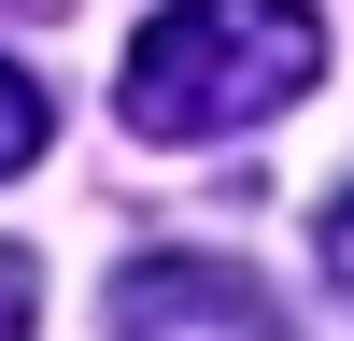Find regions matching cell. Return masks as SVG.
Listing matches in <instances>:
<instances>
[{"instance_id": "6da1fadb", "label": "cell", "mask_w": 354, "mask_h": 341, "mask_svg": "<svg viewBox=\"0 0 354 341\" xmlns=\"http://www.w3.org/2000/svg\"><path fill=\"white\" fill-rule=\"evenodd\" d=\"M326 85V15L312 0H156L113 71V114L128 142H227L270 128Z\"/></svg>"}, {"instance_id": "7a4b0ae2", "label": "cell", "mask_w": 354, "mask_h": 341, "mask_svg": "<svg viewBox=\"0 0 354 341\" xmlns=\"http://www.w3.org/2000/svg\"><path fill=\"white\" fill-rule=\"evenodd\" d=\"M113 341H283V299L241 270V256H128V284H113Z\"/></svg>"}, {"instance_id": "3957f363", "label": "cell", "mask_w": 354, "mask_h": 341, "mask_svg": "<svg viewBox=\"0 0 354 341\" xmlns=\"http://www.w3.org/2000/svg\"><path fill=\"white\" fill-rule=\"evenodd\" d=\"M43 142H57V100H43V85L15 71V57H0V185H15V170L43 157Z\"/></svg>"}, {"instance_id": "277c9868", "label": "cell", "mask_w": 354, "mask_h": 341, "mask_svg": "<svg viewBox=\"0 0 354 341\" xmlns=\"http://www.w3.org/2000/svg\"><path fill=\"white\" fill-rule=\"evenodd\" d=\"M28 313H43V256L0 242V341H28Z\"/></svg>"}, {"instance_id": "5b68a950", "label": "cell", "mask_w": 354, "mask_h": 341, "mask_svg": "<svg viewBox=\"0 0 354 341\" xmlns=\"http://www.w3.org/2000/svg\"><path fill=\"white\" fill-rule=\"evenodd\" d=\"M312 256H326V284H340V299H354V185L326 199V227H312Z\"/></svg>"}]
</instances>
